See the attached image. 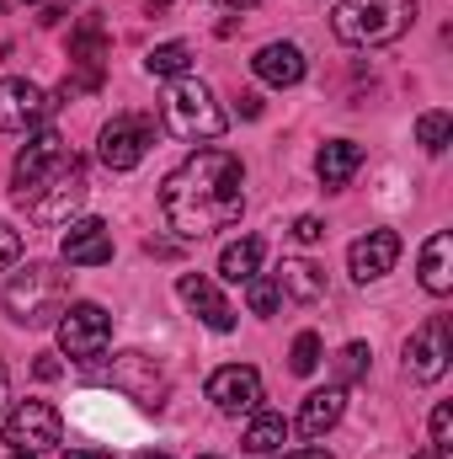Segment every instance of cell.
Here are the masks:
<instances>
[{
	"label": "cell",
	"instance_id": "obj_41",
	"mask_svg": "<svg viewBox=\"0 0 453 459\" xmlns=\"http://www.w3.org/2000/svg\"><path fill=\"white\" fill-rule=\"evenodd\" d=\"M198 459H219V455H198Z\"/></svg>",
	"mask_w": 453,
	"mask_h": 459
},
{
	"label": "cell",
	"instance_id": "obj_38",
	"mask_svg": "<svg viewBox=\"0 0 453 459\" xmlns=\"http://www.w3.org/2000/svg\"><path fill=\"white\" fill-rule=\"evenodd\" d=\"M5 385H11V379H5V363H0V411H5Z\"/></svg>",
	"mask_w": 453,
	"mask_h": 459
},
{
	"label": "cell",
	"instance_id": "obj_31",
	"mask_svg": "<svg viewBox=\"0 0 453 459\" xmlns=\"http://www.w3.org/2000/svg\"><path fill=\"white\" fill-rule=\"evenodd\" d=\"M11 262H21V230H11L0 220V267H11Z\"/></svg>",
	"mask_w": 453,
	"mask_h": 459
},
{
	"label": "cell",
	"instance_id": "obj_15",
	"mask_svg": "<svg viewBox=\"0 0 453 459\" xmlns=\"http://www.w3.org/2000/svg\"><path fill=\"white\" fill-rule=\"evenodd\" d=\"M395 262H400V235H395V230H368V235H357L352 251H346V267H352L357 283H379Z\"/></svg>",
	"mask_w": 453,
	"mask_h": 459
},
{
	"label": "cell",
	"instance_id": "obj_18",
	"mask_svg": "<svg viewBox=\"0 0 453 459\" xmlns=\"http://www.w3.org/2000/svg\"><path fill=\"white\" fill-rule=\"evenodd\" d=\"M346 411V385H326V390H310L304 406H299V433L304 438H326Z\"/></svg>",
	"mask_w": 453,
	"mask_h": 459
},
{
	"label": "cell",
	"instance_id": "obj_11",
	"mask_svg": "<svg viewBox=\"0 0 453 459\" xmlns=\"http://www.w3.org/2000/svg\"><path fill=\"white\" fill-rule=\"evenodd\" d=\"M449 363H453L449 316H427V321L411 332V342H406V374H411L416 385H438V379L449 374Z\"/></svg>",
	"mask_w": 453,
	"mask_h": 459
},
{
	"label": "cell",
	"instance_id": "obj_40",
	"mask_svg": "<svg viewBox=\"0 0 453 459\" xmlns=\"http://www.w3.org/2000/svg\"><path fill=\"white\" fill-rule=\"evenodd\" d=\"M411 459H443V455H432V449H422V455H411Z\"/></svg>",
	"mask_w": 453,
	"mask_h": 459
},
{
	"label": "cell",
	"instance_id": "obj_36",
	"mask_svg": "<svg viewBox=\"0 0 453 459\" xmlns=\"http://www.w3.org/2000/svg\"><path fill=\"white\" fill-rule=\"evenodd\" d=\"M219 5H225V11H251L256 0H219Z\"/></svg>",
	"mask_w": 453,
	"mask_h": 459
},
{
	"label": "cell",
	"instance_id": "obj_6",
	"mask_svg": "<svg viewBox=\"0 0 453 459\" xmlns=\"http://www.w3.org/2000/svg\"><path fill=\"white\" fill-rule=\"evenodd\" d=\"M102 81H107V22L102 11H86L81 27L70 32V81L59 86V102L81 91H102Z\"/></svg>",
	"mask_w": 453,
	"mask_h": 459
},
{
	"label": "cell",
	"instance_id": "obj_8",
	"mask_svg": "<svg viewBox=\"0 0 453 459\" xmlns=\"http://www.w3.org/2000/svg\"><path fill=\"white\" fill-rule=\"evenodd\" d=\"M5 444L16 449V455H48V449H59L64 444V417L48 406V401H16L11 411H5Z\"/></svg>",
	"mask_w": 453,
	"mask_h": 459
},
{
	"label": "cell",
	"instance_id": "obj_19",
	"mask_svg": "<svg viewBox=\"0 0 453 459\" xmlns=\"http://www.w3.org/2000/svg\"><path fill=\"white\" fill-rule=\"evenodd\" d=\"M357 171H363V144H357V139H331V144H321V155H315L321 187H346Z\"/></svg>",
	"mask_w": 453,
	"mask_h": 459
},
{
	"label": "cell",
	"instance_id": "obj_34",
	"mask_svg": "<svg viewBox=\"0 0 453 459\" xmlns=\"http://www.w3.org/2000/svg\"><path fill=\"white\" fill-rule=\"evenodd\" d=\"M240 117H261V97L245 91V97H240Z\"/></svg>",
	"mask_w": 453,
	"mask_h": 459
},
{
	"label": "cell",
	"instance_id": "obj_13",
	"mask_svg": "<svg viewBox=\"0 0 453 459\" xmlns=\"http://www.w3.org/2000/svg\"><path fill=\"white\" fill-rule=\"evenodd\" d=\"M48 91L43 86H32V81H21V75H5L0 81V134H27V128H38L43 117H48Z\"/></svg>",
	"mask_w": 453,
	"mask_h": 459
},
{
	"label": "cell",
	"instance_id": "obj_29",
	"mask_svg": "<svg viewBox=\"0 0 453 459\" xmlns=\"http://www.w3.org/2000/svg\"><path fill=\"white\" fill-rule=\"evenodd\" d=\"M432 455H453V406L449 401H438L432 406Z\"/></svg>",
	"mask_w": 453,
	"mask_h": 459
},
{
	"label": "cell",
	"instance_id": "obj_23",
	"mask_svg": "<svg viewBox=\"0 0 453 459\" xmlns=\"http://www.w3.org/2000/svg\"><path fill=\"white\" fill-rule=\"evenodd\" d=\"M187 70H192V48L187 43H155L144 54V75H155V81H182Z\"/></svg>",
	"mask_w": 453,
	"mask_h": 459
},
{
	"label": "cell",
	"instance_id": "obj_33",
	"mask_svg": "<svg viewBox=\"0 0 453 459\" xmlns=\"http://www.w3.org/2000/svg\"><path fill=\"white\" fill-rule=\"evenodd\" d=\"M32 374H38V379H59V363H54V358H38Z\"/></svg>",
	"mask_w": 453,
	"mask_h": 459
},
{
	"label": "cell",
	"instance_id": "obj_32",
	"mask_svg": "<svg viewBox=\"0 0 453 459\" xmlns=\"http://www.w3.org/2000/svg\"><path fill=\"white\" fill-rule=\"evenodd\" d=\"M261 459H331V449H283V455H261Z\"/></svg>",
	"mask_w": 453,
	"mask_h": 459
},
{
	"label": "cell",
	"instance_id": "obj_2",
	"mask_svg": "<svg viewBox=\"0 0 453 459\" xmlns=\"http://www.w3.org/2000/svg\"><path fill=\"white\" fill-rule=\"evenodd\" d=\"M91 182H86V160L64 144L59 128H38L27 134V144L16 150V166H11V198L16 209L43 230L70 225V214L86 204Z\"/></svg>",
	"mask_w": 453,
	"mask_h": 459
},
{
	"label": "cell",
	"instance_id": "obj_17",
	"mask_svg": "<svg viewBox=\"0 0 453 459\" xmlns=\"http://www.w3.org/2000/svg\"><path fill=\"white\" fill-rule=\"evenodd\" d=\"M251 70H256V81H267V86H299L304 81V48L299 43H261L256 48V59H251Z\"/></svg>",
	"mask_w": 453,
	"mask_h": 459
},
{
	"label": "cell",
	"instance_id": "obj_5",
	"mask_svg": "<svg viewBox=\"0 0 453 459\" xmlns=\"http://www.w3.org/2000/svg\"><path fill=\"white\" fill-rule=\"evenodd\" d=\"M160 128H171L176 139H219L229 128V117L203 81L182 75V81L166 91V102H160Z\"/></svg>",
	"mask_w": 453,
	"mask_h": 459
},
{
	"label": "cell",
	"instance_id": "obj_10",
	"mask_svg": "<svg viewBox=\"0 0 453 459\" xmlns=\"http://www.w3.org/2000/svg\"><path fill=\"white\" fill-rule=\"evenodd\" d=\"M155 117L150 113H117L107 128H102V139H97V155H102V166L107 171H133L144 155H150V144H155Z\"/></svg>",
	"mask_w": 453,
	"mask_h": 459
},
{
	"label": "cell",
	"instance_id": "obj_37",
	"mask_svg": "<svg viewBox=\"0 0 453 459\" xmlns=\"http://www.w3.org/2000/svg\"><path fill=\"white\" fill-rule=\"evenodd\" d=\"M144 11H171V0H139Z\"/></svg>",
	"mask_w": 453,
	"mask_h": 459
},
{
	"label": "cell",
	"instance_id": "obj_26",
	"mask_svg": "<svg viewBox=\"0 0 453 459\" xmlns=\"http://www.w3.org/2000/svg\"><path fill=\"white\" fill-rule=\"evenodd\" d=\"M245 305H251V316H278V305H283V289H278V278H272V273H256V278H245Z\"/></svg>",
	"mask_w": 453,
	"mask_h": 459
},
{
	"label": "cell",
	"instance_id": "obj_3",
	"mask_svg": "<svg viewBox=\"0 0 453 459\" xmlns=\"http://www.w3.org/2000/svg\"><path fill=\"white\" fill-rule=\"evenodd\" d=\"M0 305H5V316H11L16 326H27V332L59 326V316H64V305H70V273L54 267V262H27V267L5 283Z\"/></svg>",
	"mask_w": 453,
	"mask_h": 459
},
{
	"label": "cell",
	"instance_id": "obj_43",
	"mask_svg": "<svg viewBox=\"0 0 453 459\" xmlns=\"http://www.w3.org/2000/svg\"><path fill=\"white\" fill-rule=\"evenodd\" d=\"M27 5H38V0H27Z\"/></svg>",
	"mask_w": 453,
	"mask_h": 459
},
{
	"label": "cell",
	"instance_id": "obj_14",
	"mask_svg": "<svg viewBox=\"0 0 453 459\" xmlns=\"http://www.w3.org/2000/svg\"><path fill=\"white\" fill-rule=\"evenodd\" d=\"M64 267H107L113 262V230L102 220H70L64 240H59Z\"/></svg>",
	"mask_w": 453,
	"mask_h": 459
},
{
	"label": "cell",
	"instance_id": "obj_42",
	"mask_svg": "<svg viewBox=\"0 0 453 459\" xmlns=\"http://www.w3.org/2000/svg\"><path fill=\"white\" fill-rule=\"evenodd\" d=\"M16 459H32V455H16Z\"/></svg>",
	"mask_w": 453,
	"mask_h": 459
},
{
	"label": "cell",
	"instance_id": "obj_27",
	"mask_svg": "<svg viewBox=\"0 0 453 459\" xmlns=\"http://www.w3.org/2000/svg\"><path fill=\"white\" fill-rule=\"evenodd\" d=\"M368 342H346L337 352V385H352V379H368Z\"/></svg>",
	"mask_w": 453,
	"mask_h": 459
},
{
	"label": "cell",
	"instance_id": "obj_35",
	"mask_svg": "<svg viewBox=\"0 0 453 459\" xmlns=\"http://www.w3.org/2000/svg\"><path fill=\"white\" fill-rule=\"evenodd\" d=\"M64 459H117V455H107V449H70Z\"/></svg>",
	"mask_w": 453,
	"mask_h": 459
},
{
	"label": "cell",
	"instance_id": "obj_4",
	"mask_svg": "<svg viewBox=\"0 0 453 459\" xmlns=\"http://www.w3.org/2000/svg\"><path fill=\"white\" fill-rule=\"evenodd\" d=\"M416 11H422L416 0H337L331 32L346 48H384V43L411 32Z\"/></svg>",
	"mask_w": 453,
	"mask_h": 459
},
{
	"label": "cell",
	"instance_id": "obj_20",
	"mask_svg": "<svg viewBox=\"0 0 453 459\" xmlns=\"http://www.w3.org/2000/svg\"><path fill=\"white\" fill-rule=\"evenodd\" d=\"M272 278H278L283 299H299V305H321L326 299V273L315 262H304V256H288Z\"/></svg>",
	"mask_w": 453,
	"mask_h": 459
},
{
	"label": "cell",
	"instance_id": "obj_7",
	"mask_svg": "<svg viewBox=\"0 0 453 459\" xmlns=\"http://www.w3.org/2000/svg\"><path fill=\"white\" fill-rule=\"evenodd\" d=\"M54 332H59V352L70 363H102V352L113 347V316L91 299H75V305H64Z\"/></svg>",
	"mask_w": 453,
	"mask_h": 459
},
{
	"label": "cell",
	"instance_id": "obj_25",
	"mask_svg": "<svg viewBox=\"0 0 453 459\" xmlns=\"http://www.w3.org/2000/svg\"><path fill=\"white\" fill-rule=\"evenodd\" d=\"M453 139V113H443V108H432V113L416 117V144L427 150V155H443Z\"/></svg>",
	"mask_w": 453,
	"mask_h": 459
},
{
	"label": "cell",
	"instance_id": "obj_39",
	"mask_svg": "<svg viewBox=\"0 0 453 459\" xmlns=\"http://www.w3.org/2000/svg\"><path fill=\"white\" fill-rule=\"evenodd\" d=\"M133 459H166V455H155V449H139V455H133Z\"/></svg>",
	"mask_w": 453,
	"mask_h": 459
},
{
	"label": "cell",
	"instance_id": "obj_30",
	"mask_svg": "<svg viewBox=\"0 0 453 459\" xmlns=\"http://www.w3.org/2000/svg\"><path fill=\"white\" fill-rule=\"evenodd\" d=\"M288 235H294L299 246H315V240H326V225H321L315 214H299V220L288 225Z\"/></svg>",
	"mask_w": 453,
	"mask_h": 459
},
{
	"label": "cell",
	"instance_id": "obj_1",
	"mask_svg": "<svg viewBox=\"0 0 453 459\" xmlns=\"http://www.w3.org/2000/svg\"><path fill=\"white\" fill-rule=\"evenodd\" d=\"M160 214L182 240H203L245 214V166L229 150H198L160 182Z\"/></svg>",
	"mask_w": 453,
	"mask_h": 459
},
{
	"label": "cell",
	"instance_id": "obj_16",
	"mask_svg": "<svg viewBox=\"0 0 453 459\" xmlns=\"http://www.w3.org/2000/svg\"><path fill=\"white\" fill-rule=\"evenodd\" d=\"M176 294H182V305H187L209 332H235V310H229V299L203 278V273H182V278H176Z\"/></svg>",
	"mask_w": 453,
	"mask_h": 459
},
{
	"label": "cell",
	"instance_id": "obj_12",
	"mask_svg": "<svg viewBox=\"0 0 453 459\" xmlns=\"http://www.w3.org/2000/svg\"><path fill=\"white\" fill-rule=\"evenodd\" d=\"M209 401L225 411V417H251L261 406V374L251 363H225L209 374Z\"/></svg>",
	"mask_w": 453,
	"mask_h": 459
},
{
	"label": "cell",
	"instance_id": "obj_24",
	"mask_svg": "<svg viewBox=\"0 0 453 459\" xmlns=\"http://www.w3.org/2000/svg\"><path fill=\"white\" fill-rule=\"evenodd\" d=\"M288 444V422L278 411H251V428H245V449L251 455H278Z\"/></svg>",
	"mask_w": 453,
	"mask_h": 459
},
{
	"label": "cell",
	"instance_id": "obj_21",
	"mask_svg": "<svg viewBox=\"0 0 453 459\" xmlns=\"http://www.w3.org/2000/svg\"><path fill=\"white\" fill-rule=\"evenodd\" d=\"M422 289H427L432 299L453 294V235L449 230H438V235L422 246Z\"/></svg>",
	"mask_w": 453,
	"mask_h": 459
},
{
	"label": "cell",
	"instance_id": "obj_28",
	"mask_svg": "<svg viewBox=\"0 0 453 459\" xmlns=\"http://www.w3.org/2000/svg\"><path fill=\"white\" fill-rule=\"evenodd\" d=\"M288 368H294V374H315V368H321V337H315V332H299V337H294Z\"/></svg>",
	"mask_w": 453,
	"mask_h": 459
},
{
	"label": "cell",
	"instance_id": "obj_9",
	"mask_svg": "<svg viewBox=\"0 0 453 459\" xmlns=\"http://www.w3.org/2000/svg\"><path fill=\"white\" fill-rule=\"evenodd\" d=\"M107 385H113L117 395H128L139 411H160L166 395H171L166 368H160L150 352H113V363H107Z\"/></svg>",
	"mask_w": 453,
	"mask_h": 459
},
{
	"label": "cell",
	"instance_id": "obj_22",
	"mask_svg": "<svg viewBox=\"0 0 453 459\" xmlns=\"http://www.w3.org/2000/svg\"><path fill=\"white\" fill-rule=\"evenodd\" d=\"M261 256H267V246H261L256 235L229 240L225 251H219V278H225V283H245V278H256V273H261Z\"/></svg>",
	"mask_w": 453,
	"mask_h": 459
}]
</instances>
